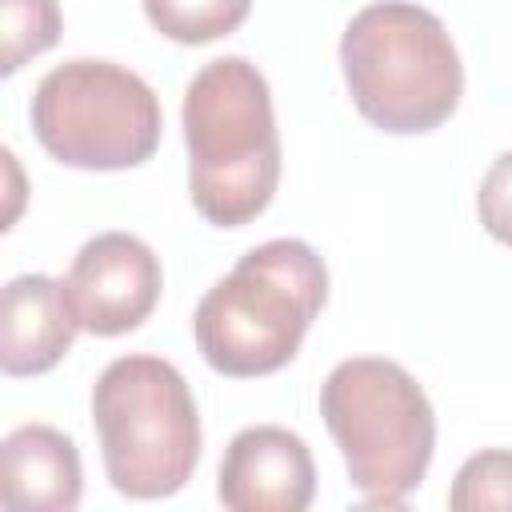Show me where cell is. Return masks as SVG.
Here are the masks:
<instances>
[{"label": "cell", "instance_id": "1", "mask_svg": "<svg viewBox=\"0 0 512 512\" xmlns=\"http://www.w3.org/2000/svg\"><path fill=\"white\" fill-rule=\"evenodd\" d=\"M180 128L196 212L216 228L252 224L280 184V132L264 72L244 56L208 60L184 88Z\"/></svg>", "mask_w": 512, "mask_h": 512}, {"label": "cell", "instance_id": "11", "mask_svg": "<svg viewBox=\"0 0 512 512\" xmlns=\"http://www.w3.org/2000/svg\"><path fill=\"white\" fill-rule=\"evenodd\" d=\"M140 4L148 24L164 40L188 48L232 36L252 12V0H140Z\"/></svg>", "mask_w": 512, "mask_h": 512}, {"label": "cell", "instance_id": "5", "mask_svg": "<svg viewBox=\"0 0 512 512\" xmlns=\"http://www.w3.org/2000/svg\"><path fill=\"white\" fill-rule=\"evenodd\" d=\"M92 424L108 484L128 500L176 496L200 464V412L176 364L116 356L92 388Z\"/></svg>", "mask_w": 512, "mask_h": 512}, {"label": "cell", "instance_id": "2", "mask_svg": "<svg viewBox=\"0 0 512 512\" xmlns=\"http://www.w3.org/2000/svg\"><path fill=\"white\" fill-rule=\"evenodd\" d=\"M328 304V268L296 236L248 248L192 312L204 364L232 380L272 376L296 360L312 320Z\"/></svg>", "mask_w": 512, "mask_h": 512}, {"label": "cell", "instance_id": "10", "mask_svg": "<svg viewBox=\"0 0 512 512\" xmlns=\"http://www.w3.org/2000/svg\"><path fill=\"white\" fill-rule=\"evenodd\" d=\"M84 492L80 452L52 424H20L0 444V504L8 512H72Z\"/></svg>", "mask_w": 512, "mask_h": 512}, {"label": "cell", "instance_id": "8", "mask_svg": "<svg viewBox=\"0 0 512 512\" xmlns=\"http://www.w3.org/2000/svg\"><path fill=\"white\" fill-rule=\"evenodd\" d=\"M216 496L232 512H304L316 496L308 444L280 424L236 432L220 460Z\"/></svg>", "mask_w": 512, "mask_h": 512}, {"label": "cell", "instance_id": "13", "mask_svg": "<svg viewBox=\"0 0 512 512\" xmlns=\"http://www.w3.org/2000/svg\"><path fill=\"white\" fill-rule=\"evenodd\" d=\"M452 512H512V448H484L460 464L448 488Z\"/></svg>", "mask_w": 512, "mask_h": 512}, {"label": "cell", "instance_id": "6", "mask_svg": "<svg viewBox=\"0 0 512 512\" xmlns=\"http://www.w3.org/2000/svg\"><path fill=\"white\" fill-rule=\"evenodd\" d=\"M32 132L64 168L124 172L160 148L164 112L144 76L116 60L76 56L40 76L32 92Z\"/></svg>", "mask_w": 512, "mask_h": 512}, {"label": "cell", "instance_id": "12", "mask_svg": "<svg viewBox=\"0 0 512 512\" xmlns=\"http://www.w3.org/2000/svg\"><path fill=\"white\" fill-rule=\"evenodd\" d=\"M60 4L56 0H0V32H4V56L0 72L16 76L28 60L44 56L60 40Z\"/></svg>", "mask_w": 512, "mask_h": 512}, {"label": "cell", "instance_id": "7", "mask_svg": "<svg viewBox=\"0 0 512 512\" xmlns=\"http://www.w3.org/2000/svg\"><path fill=\"white\" fill-rule=\"evenodd\" d=\"M160 256L132 232H100L80 244L64 292L84 332L112 340L136 332L160 304Z\"/></svg>", "mask_w": 512, "mask_h": 512}, {"label": "cell", "instance_id": "14", "mask_svg": "<svg viewBox=\"0 0 512 512\" xmlns=\"http://www.w3.org/2000/svg\"><path fill=\"white\" fill-rule=\"evenodd\" d=\"M476 216L492 240L512 248V148L488 164L476 192Z\"/></svg>", "mask_w": 512, "mask_h": 512}, {"label": "cell", "instance_id": "3", "mask_svg": "<svg viewBox=\"0 0 512 512\" xmlns=\"http://www.w3.org/2000/svg\"><path fill=\"white\" fill-rule=\"evenodd\" d=\"M340 72L356 112L388 136L436 132L464 96V64L444 20L412 0L360 8L340 36Z\"/></svg>", "mask_w": 512, "mask_h": 512}, {"label": "cell", "instance_id": "4", "mask_svg": "<svg viewBox=\"0 0 512 512\" xmlns=\"http://www.w3.org/2000/svg\"><path fill=\"white\" fill-rule=\"evenodd\" d=\"M320 416L344 456L348 484L368 508H400L424 484L436 452V412L396 360H340L320 384Z\"/></svg>", "mask_w": 512, "mask_h": 512}, {"label": "cell", "instance_id": "9", "mask_svg": "<svg viewBox=\"0 0 512 512\" xmlns=\"http://www.w3.org/2000/svg\"><path fill=\"white\" fill-rule=\"evenodd\" d=\"M80 320L64 292V280L24 272L4 284L0 296V368L4 376L52 372L76 340Z\"/></svg>", "mask_w": 512, "mask_h": 512}]
</instances>
